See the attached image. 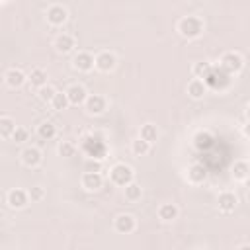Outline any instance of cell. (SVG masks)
<instances>
[{"label":"cell","mask_w":250,"mask_h":250,"mask_svg":"<svg viewBox=\"0 0 250 250\" xmlns=\"http://www.w3.org/2000/svg\"><path fill=\"white\" fill-rule=\"evenodd\" d=\"M232 74H229L227 70H223L221 66H211L209 72L203 76V82L207 84V88L215 90V92H225L230 88L232 84Z\"/></svg>","instance_id":"obj_1"},{"label":"cell","mask_w":250,"mask_h":250,"mask_svg":"<svg viewBox=\"0 0 250 250\" xmlns=\"http://www.w3.org/2000/svg\"><path fill=\"white\" fill-rule=\"evenodd\" d=\"M203 29H205V23L197 16H184L178 21V33L184 39H197L203 33Z\"/></svg>","instance_id":"obj_2"},{"label":"cell","mask_w":250,"mask_h":250,"mask_svg":"<svg viewBox=\"0 0 250 250\" xmlns=\"http://www.w3.org/2000/svg\"><path fill=\"white\" fill-rule=\"evenodd\" d=\"M133 178H135V172H133V168H131L129 164L119 162V164H115V166L109 170V180H111L115 186L125 188V186H129V184L133 182Z\"/></svg>","instance_id":"obj_3"},{"label":"cell","mask_w":250,"mask_h":250,"mask_svg":"<svg viewBox=\"0 0 250 250\" xmlns=\"http://www.w3.org/2000/svg\"><path fill=\"white\" fill-rule=\"evenodd\" d=\"M219 66H221L223 70H227L229 74H236V72L242 70V66H244V59H242L240 53H236V51H229V53H225V55L221 57Z\"/></svg>","instance_id":"obj_4"},{"label":"cell","mask_w":250,"mask_h":250,"mask_svg":"<svg viewBox=\"0 0 250 250\" xmlns=\"http://www.w3.org/2000/svg\"><path fill=\"white\" fill-rule=\"evenodd\" d=\"M6 203L12 207V209H23L27 203H29V193L21 188H14L6 193Z\"/></svg>","instance_id":"obj_5"},{"label":"cell","mask_w":250,"mask_h":250,"mask_svg":"<svg viewBox=\"0 0 250 250\" xmlns=\"http://www.w3.org/2000/svg\"><path fill=\"white\" fill-rule=\"evenodd\" d=\"M84 107H86V111H88L90 115H100V113L105 111L107 102H105V98L100 96V94H88V98H86V102H84Z\"/></svg>","instance_id":"obj_6"},{"label":"cell","mask_w":250,"mask_h":250,"mask_svg":"<svg viewBox=\"0 0 250 250\" xmlns=\"http://www.w3.org/2000/svg\"><path fill=\"white\" fill-rule=\"evenodd\" d=\"M82 146H84V150L88 152V156H92V158H98V160H102V158L105 156V152H107V148H105L104 141H100V139H94V137H90V139H84Z\"/></svg>","instance_id":"obj_7"},{"label":"cell","mask_w":250,"mask_h":250,"mask_svg":"<svg viewBox=\"0 0 250 250\" xmlns=\"http://www.w3.org/2000/svg\"><path fill=\"white\" fill-rule=\"evenodd\" d=\"M113 227H115V230H117L119 234H131V232L137 229V221H135L133 215H129V213H121V215L115 217Z\"/></svg>","instance_id":"obj_8"},{"label":"cell","mask_w":250,"mask_h":250,"mask_svg":"<svg viewBox=\"0 0 250 250\" xmlns=\"http://www.w3.org/2000/svg\"><path fill=\"white\" fill-rule=\"evenodd\" d=\"M72 66L80 72H90L94 66H96V57L88 51H80L74 59H72Z\"/></svg>","instance_id":"obj_9"},{"label":"cell","mask_w":250,"mask_h":250,"mask_svg":"<svg viewBox=\"0 0 250 250\" xmlns=\"http://www.w3.org/2000/svg\"><path fill=\"white\" fill-rule=\"evenodd\" d=\"M80 184L86 191H98L102 186H104V176L100 172H88L84 170L82 178H80Z\"/></svg>","instance_id":"obj_10"},{"label":"cell","mask_w":250,"mask_h":250,"mask_svg":"<svg viewBox=\"0 0 250 250\" xmlns=\"http://www.w3.org/2000/svg\"><path fill=\"white\" fill-rule=\"evenodd\" d=\"M115 64H117V59H115L113 53L102 51V53L96 55V68H98L100 72H111V70L115 68Z\"/></svg>","instance_id":"obj_11"},{"label":"cell","mask_w":250,"mask_h":250,"mask_svg":"<svg viewBox=\"0 0 250 250\" xmlns=\"http://www.w3.org/2000/svg\"><path fill=\"white\" fill-rule=\"evenodd\" d=\"M20 156H21L23 166H27V168H35V166H39L41 160H43V154H41V150H39L37 146H25Z\"/></svg>","instance_id":"obj_12"},{"label":"cell","mask_w":250,"mask_h":250,"mask_svg":"<svg viewBox=\"0 0 250 250\" xmlns=\"http://www.w3.org/2000/svg\"><path fill=\"white\" fill-rule=\"evenodd\" d=\"M53 47H55V51H57V53L66 55V53H70V51L76 47V41H74V37H72V35H68V33H59V35L55 37Z\"/></svg>","instance_id":"obj_13"},{"label":"cell","mask_w":250,"mask_h":250,"mask_svg":"<svg viewBox=\"0 0 250 250\" xmlns=\"http://www.w3.org/2000/svg\"><path fill=\"white\" fill-rule=\"evenodd\" d=\"M66 18H68L66 8H62V6H59V4H55V6H51V8L47 10V21H49L51 25H55V27L62 25V23L66 21Z\"/></svg>","instance_id":"obj_14"},{"label":"cell","mask_w":250,"mask_h":250,"mask_svg":"<svg viewBox=\"0 0 250 250\" xmlns=\"http://www.w3.org/2000/svg\"><path fill=\"white\" fill-rule=\"evenodd\" d=\"M66 96H68L70 105H80V104L86 102L88 92H86V88H84L82 84H72V86L66 88Z\"/></svg>","instance_id":"obj_15"},{"label":"cell","mask_w":250,"mask_h":250,"mask_svg":"<svg viewBox=\"0 0 250 250\" xmlns=\"http://www.w3.org/2000/svg\"><path fill=\"white\" fill-rule=\"evenodd\" d=\"M205 180H207V168L203 164L195 162V164H191L188 168V182H191V184H203Z\"/></svg>","instance_id":"obj_16"},{"label":"cell","mask_w":250,"mask_h":250,"mask_svg":"<svg viewBox=\"0 0 250 250\" xmlns=\"http://www.w3.org/2000/svg\"><path fill=\"white\" fill-rule=\"evenodd\" d=\"M217 203H219V209H221L223 213H232V211L236 209L238 199H236V195H234L232 191H223V193L219 195Z\"/></svg>","instance_id":"obj_17"},{"label":"cell","mask_w":250,"mask_h":250,"mask_svg":"<svg viewBox=\"0 0 250 250\" xmlns=\"http://www.w3.org/2000/svg\"><path fill=\"white\" fill-rule=\"evenodd\" d=\"M205 92H207V84L203 82V78H193V80L188 82V94H189V98L199 100V98L205 96Z\"/></svg>","instance_id":"obj_18"},{"label":"cell","mask_w":250,"mask_h":250,"mask_svg":"<svg viewBox=\"0 0 250 250\" xmlns=\"http://www.w3.org/2000/svg\"><path fill=\"white\" fill-rule=\"evenodd\" d=\"M178 215H180V211H178V207H176L174 203H162V205L158 207V219L164 221V223L176 221Z\"/></svg>","instance_id":"obj_19"},{"label":"cell","mask_w":250,"mask_h":250,"mask_svg":"<svg viewBox=\"0 0 250 250\" xmlns=\"http://www.w3.org/2000/svg\"><path fill=\"white\" fill-rule=\"evenodd\" d=\"M4 78H6V84H8L10 88H20V86H23V82L27 80V76H25L20 68H10V70L4 74Z\"/></svg>","instance_id":"obj_20"},{"label":"cell","mask_w":250,"mask_h":250,"mask_svg":"<svg viewBox=\"0 0 250 250\" xmlns=\"http://www.w3.org/2000/svg\"><path fill=\"white\" fill-rule=\"evenodd\" d=\"M213 143H215V139H213V135L207 133V131H199V133H195V137H193V145H195V148H199V150L211 148Z\"/></svg>","instance_id":"obj_21"},{"label":"cell","mask_w":250,"mask_h":250,"mask_svg":"<svg viewBox=\"0 0 250 250\" xmlns=\"http://www.w3.org/2000/svg\"><path fill=\"white\" fill-rule=\"evenodd\" d=\"M27 80H29V84L33 86V88H41V86H45L47 84V72L43 70V68H33L31 72H29V76H27Z\"/></svg>","instance_id":"obj_22"},{"label":"cell","mask_w":250,"mask_h":250,"mask_svg":"<svg viewBox=\"0 0 250 250\" xmlns=\"http://www.w3.org/2000/svg\"><path fill=\"white\" fill-rule=\"evenodd\" d=\"M250 174V164L246 160H236L232 164V178L238 182H244V178Z\"/></svg>","instance_id":"obj_23"},{"label":"cell","mask_w":250,"mask_h":250,"mask_svg":"<svg viewBox=\"0 0 250 250\" xmlns=\"http://www.w3.org/2000/svg\"><path fill=\"white\" fill-rule=\"evenodd\" d=\"M14 131H16L14 119L8 117V115H2V117H0V135H2V139H12Z\"/></svg>","instance_id":"obj_24"},{"label":"cell","mask_w":250,"mask_h":250,"mask_svg":"<svg viewBox=\"0 0 250 250\" xmlns=\"http://www.w3.org/2000/svg\"><path fill=\"white\" fill-rule=\"evenodd\" d=\"M139 137L145 139V141H148L150 145L156 143V139H158V129H156V125H152V123H145V125L141 127Z\"/></svg>","instance_id":"obj_25"},{"label":"cell","mask_w":250,"mask_h":250,"mask_svg":"<svg viewBox=\"0 0 250 250\" xmlns=\"http://www.w3.org/2000/svg\"><path fill=\"white\" fill-rule=\"evenodd\" d=\"M49 104H51V107H53L55 111H62V109H66V107L70 105L66 92H57V94H55V98H53Z\"/></svg>","instance_id":"obj_26"},{"label":"cell","mask_w":250,"mask_h":250,"mask_svg":"<svg viewBox=\"0 0 250 250\" xmlns=\"http://www.w3.org/2000/svg\"><path fill=\"white\" fill-rule=\"evenodd\" d=\"M150 143L148 141H145V139H135L133 143H131V150H133V154H137V156H145V154H148L150 152Z\"/></svg>","instance_id":"obj_27"},{"label":"cell","mask_w":250,"mask_h":250,"mask_svg":"<svg viewBox=\"0 0 250 250\" xmlns=\"http://www.w3.org/2000/svg\"><path fill=\"white\" fill-rule=\"evenodd\" d=\"M37 135H39L41 139H45V141H51V139L57 135V127H55L51 121H45V123H41V125L37 127Z\"/></svg>","instance_id":"obj_28"},{"label":"cell","mask_w":250,"mask_h":250,"mask_svg":"<svg viewBox=\"0 0 250 250\" xmlns=\"http://www.w3.org/2000/svg\"><path fill=\"white\" fill-rule=\"evenodd\" d=\"M141 186L139 184H135V182H131L129 186H125V199L127 201H137V199H141Z\"/></svg>","instance_id":"obj_29"},{"label":"cell","mask_w":250,"mask_h":250,"mask_svg":"<svg viewBox=\"0 0 250 250\" xmlns=\"http://www.w3.org/2000/svg\"><path fill=\"white\" fill-rule=\"evenodd\" d=\"M211 66H213L211 62H207V61H201V62H195V64H193L191 72H193V76H195V78H203V76L209 72V68H211Z\"/></svg>","instance_id":"obj_30"},{"label":"cell","mask_w":250,"mask_h":250,"mask_svg":"<svg viewBox=\"0 0 250 250\" xmlns=\"http://www.w3.org/2000/svg\"><path fill=\"white\" fill-rule=\"evenodd\" d=\"M57 152H59V156H64V158H68V156H74V152H76V146H74L72 143H68V141H62V143L59 145Z\"/></svg>","instance_id":"obj_31"},{"label":"cell","mask_w":250,"mask_h":250,"mask_svg":"<svg viewBox=\"0 0 250 250\" xmlns=\"http://www.w3.org/2000/svg\"><path fill=\"white\" fill-rule=\"evenodd\" d=\"M55 94H57V90H55L53 86H49V84H45V86L39 88V98H41L43 102H51V100L55 98Z\"/></svg>","instance_id":"obj_32"},{"label":"cell","mask_w":250,"mask_h":250,"mask_svg":"<svg viewBox=\"0 0 250 250\" xmlns=\"http://www.w3.org/2000/svg\"><path fill=\"white\" fill-rule=\"evenodd\" d=\"M27 137H29L27 129H23V127H16V131H14V135H12V141H14V143H25Z\"/></svg>","instance_id":"obj_33"},{"label":"cell","mask_w":250,"mask_h":250,"mask_svg":"<svg viewBox=\"0 0 250 250\" xmlns=\"http://www.w3.org/2000/svg\"><path fill=\"white\" fill-rule=\"evenodd\" d=\"M27 193H29V199H31V201H41V199L45 197V189H43L41 186H33Z\"/></svg>","instance_id":"obj_34"},{"label":"cell","mask_w":250,"mask_h":250,"mask_svg":"<svg viewBox=\"0 0 250 250\" xmlns=\"http://www.w3.org/2000/svg\"><path fill=\"white\" fill-rule=\"evenodd\" d=\"M86 170H88V172H102L100 160H98V158H96V160H88V162H86Z\"/></svg>","instance_id":"obj_35"},{"label":"cell","mask_w":250,"mask_h":250,"mask_svg":"<svg viewBox=\"0 0 250 250\" xmlns=\"http://www.w3.org/2000/svg\"><path fill=\"white\" fill-rule=\"evenodd\" d=\"M242 135L250 139V121H246V125H242Z\"/></svg>","instance_id":"obj_36"},{"label":"cell","mask_w":250,"mask_h":250,"mask_svg":"<svg viewBox=\"0 0 250 250\" xmlns=\"http://www.w3.org/2000/svg\"><path fill=\"white\" fill-rule=\"evenodd\" d=\"M244 186H246V188H250V174L244 178Z\"/></svg>","instance_id":"obj_37"},{"label":"cell","mask_w":250,"mask_h":250,"mask_svg":"<svg viewBox=\"0 0 250 250\" xmlns=\"http://www.w3.org/2000/svg\"><path fill=\"white\" fill-rule=\"evenodd\" d=\"M246 117H248V121H250V104L246 105Z\"/></svg>","instance_id":"obj_38"},{"label":"cell","mask_w":250,"mask_h":250,"mask_svg":"<svg viewBox=\"0 0 250 250\" xmlns=\"http://www.w3.org/2000/svg\"><path fill=\"white\" fill-rule=\"evenodd\" d=\"M246 197H248V201H250V188H248V195H246Z\"/></svg>","instance_id":"obj_39"},{"label":"cell","mask_w":250,"mask_h":250,"mask_svg":"<svg viewBox=\"0 0 250 250\" xmlns=\"http://www.w3.org/2000/svg\"><path fill=\"white\" fill-rule=\"evenodd\" d=\"M2 2H4V0H2Z\"/></svg>","instance_id":"obj_40"}]
</instances>
